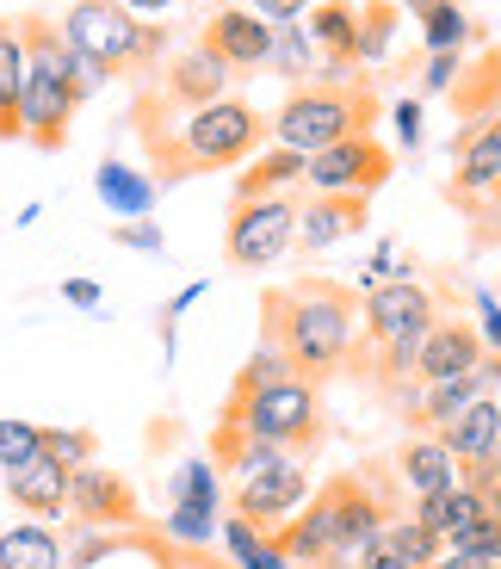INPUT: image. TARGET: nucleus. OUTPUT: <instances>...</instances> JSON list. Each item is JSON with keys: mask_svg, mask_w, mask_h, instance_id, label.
<instances>
[{"mask_svg": "<svg viewBox=\"0 0 501 569\" xmlns=\"http://www.w3.org/2000/svg\"><path fill=\"white\" fill-rule=\"evenodd\" d=\"M130 124H137V137H143L149 168H156L161 186H180V180H192V173L242 168L260 142L272 137L267 118H260L248 100H236V93H223V100H211V106H199V112L180 118L156 87H149L143 100H137V112H130Z\"/></svg>", "mask_w": 501, "mask_h": 569, "instance_id": "nucleus-1", "label": "nucleus"}, {"mask_svg": "<svg viewBox=\"0 0 501 569\" xmlns=\"http://www.w3.org/2000/svg\"><path fill=\"white\" fill-rule=\"evenodd\" d=\"M267 316V341L291 359L298 378L322 385L334 371L353 366L359 353V298L334 279H298L285 291H267L260 298Z\"/></svg>", "mask_w": 501, "mask_h": 569, "instance_id": "nucleus-2", "label": "nucleus"}, {"mask_svg": "<svg viewBox=\"0 0 501 569\" xmlns=\"http://www.w3.org/2000/svg\"><path fill=\"white\" fill-rule=\"evenodd\" d=\"M19 38H26V100H19V130H26L31 149L57 156L69 142V124L81 112V93L69 81V38H62L57 19L26 13L13 19Z\"/></svg>", "mask_w": 501, "mask_h": 569, "instance_id": "nucleus-3", "label": "nucleus"}, {"mask_svg": "<svg viewBox=\"0 0 501 569\" xmlns=\"http://www.w3.org/2000/svg\"><path fill=\"white\" fill-rule=\"evenodd\" d=\"M57 26L69 50L100 62L106 74H156V62L168 57V26L137 19L124 0H74Z\"/></svg>", "mask_w": 501, "mask_h": 569, "instance_id": "nucleus-4", "label": "nucleus"}, {"mask_svg": "<svg viewBox=\"0 0 501 569\" xmlns=\"http://www.w3.org/2000/svg\"><path fill=\"white\" fill-rule=\"evenodd\" d=\"M365 124H378V87L353 81V87H291L279 112L267 118L272 142H285L298 156H315L341 137H365Z\"/></svg>", "mask_w": 501, "mask_h": 569, "instance_id": "nucleus-5", "label": "nucleus"}, {"mask_svg": "<svg viewBox=\"0 0 501 569\" xmlns=\"http://www.w3.org/2000/svg\"><path fill=\"white\" fill-rule=\"evenodd\" d=\"M223 421L279 446L285 458H303L322 446V397H315L310 378H272V385H254V390H230Z\"/></svg>", "mask_w": 501, "mask_h": 569, "instance_id": "nucleus-6", "label": "nucleus"}, {"mask_svg": "<svg viewBox=\"0 0 501 569\" xmlns=\"http://www.w3.org/2000/svg\"><path fill=\"white\" fill-rule=\"evenodd\" d=\"M298 248V199L267 192V199H236L223 229V260L242 272H267Z\"/></svg>", "mask_w": 501, "mask_h": 569, "instance_id": "nucleus-7", "label": "nucleus"}, {"mask_svg": "<svg viewBox=\"0 0 501 569\" xmlns=\"http://www.w3.org/2000/svg\"><path fill=\"white\" fill-rule=\"evenodd\" d=\"M433 322H440V303L421 279H384L359 298V347L428 341Z\"/></svg>", "mask_w": 501, "mask_h": 569, "instance_id": "nucleus-8", "label": "nucleus"}, {"mask_svg": "<svg viewBox=\"0 0 501 569\" xmlns=\"http://www.w3.org/2000/svg\"><path fill=\"white\" fill-rule=\"evenodd\" d=\"M390 173H397V156H390L372 130L365 137H341L303 161V186L310 192H359V199H378L390 186Z\"/></svg>", "mask_w": 501, "mask_h": 569, "instance_id": "nucleus-9", "label": "nucleus"}, {"mask_svg": "<svg viewBox=\"0 0 501 569\" xmlns=\"http://www.w3.org/2000/svg\"><path fill=\"white\" fill-rule=\"evenodd\" d=\"M303 501H310V470H303V458H279V465H267V470H254V477L236 483L230 513H242L260 532H272V527H285Z\"/></svg>", "mask_w": 501, "mask_h": 569, "instance_id": "nucleus-10", "label": "nucleus"}, {"mask_svg": "<svg viewBox=\"0 0 501 569\" xmlns=\"http://www.w3.org/2000/svg\"><path fill=\"white\" fill-rule=\"evenodd\" d=\"M69 513H74V527H100V532H124L143 520L130 477H118L106 465H81L69 477Z\"/></svg>", "mask_w": 501, "mask_h": 569, "instance_id": "nucleus-11", "label": "nucleus"}, {"mask_svg": "<svg viewBox=\"0 0 501 569\" xmlns=\"http://www.w3.org/2000/svg\"><path fill=\"white\" fill-rule=\"evenodd\" d=\"M199 50H211L230 74H254V69L272 62V26L230 0V7H217V13L199 26Z\"/></svg>", "mask_w": 501, "mask_h": 569, "instance_id": "nucleus-12", "label": "nucleus"}, {"mask_svg": "<svg viewBox=\"0 0 501 569\" xmlns=\"http://www.w3.org/2000/svg\"><path fill=\"white\" fill-rule=\"evenodd\" d=\"M230 81H236V74L223 69V62H217L211 50H199V43H192V50H180V57H173L168 69H161L156 93L173 106V112H199V106L223 100V93H230Z\"/></svg>", "mask_w": 501, "mask_h": 569, "instance_id": "nucleus-13", "label": "nucleus"}, {"mask_svg": "<svg viewBox=\"0 0 501 569\" xmlns=\"http://www.w3.org/2000/svg\"><path fill=\"white\" fill-rule=\"evenodd\" d=\"M483 335H477L471 322H459V316H440V322L428 328V341H421V359H415V385H445V378H464V371H477V359H483Z\"/></svg>", "mask_w": 501, "mask_h": 569, "instance_id": "nucleus-14", "label": "nucleus"}, {"mask_svg": "<svg viewBox=\"0 0 501 569\" xmlns=\"http://www.w3.org/2000/svg\"><path fill=\"white\" fill-rule=\"evenodd\" d=\"M372 223V199L359 192H310V204H298V248H334L347 236Z\"/></svg>", "mask_w": 501, "mask_h": 569, "instance_id": "nucleus-15", "label": "nucleus"}, {"mask_svg": "<svg viewBox=\"0 0 501 569\" xmlns=\"http://www.w3.org/2000/svg\"><path fill=\"white\" fill-rule=\"evenodd\" d=\"M397 483H402V496H409V501L445 496V489L464 483V465L445 452L440 433H415V440H402V452H397Z\"/></svg>", "mask_w": 501, "mask_h": 569, "instance_id": "nucleus-16", "label": "nucleus"}, {"mask_svg": "<svg viewBox=\"0 0 501 569\" xmlns=\"http://www.w3.org/2000/svg\"><path fill=\"white\" fill-rule=\"evenodd\" d=\"M69 477L74 470L69 465H57V458H31V465H19V470H7V496H13V508L19 513H31V520H62L69 513Z\"/></svg>", "mask_w": 501, "mask_h": 569, "instance_id": "nucleus-17", "label": "nucleus"}, {"mask_svg": "<svg viewBox=\"0 0 501 569\" xmlns=\"http://www.w3.org/2000/svg\"><path fill=\"white\" fill-rule=\"evenodd\" d=\"M452 156H459V168H452V199H483L489 186L501 180V130L495 124H464L459 137H452Z\"/></svg>", "mask_w": 501, "mask_h": 569, "instance_id": "nucleus-18", "label": "nucleus"}, {"mask_svg": "<svg viewBox=\"0 0 501 569\" xmlns=\"http://www.w3.org/2000/svg\"><path fill=\"white\" fill-rule=\"evenodd\" d=\"M445 100H452L459 124H489L501 112V50H483L471 69H459V81H452Z\"/></svg>", "mask_w": 501, "mask_h": 569, "instance_id": "nucleus-19", "label": "nucleus"}, {"mask_svg": "<svg viewBox=\"0 0 501 569\" xmlns=\"http://www.w3.org/2000/svg\"><path fill=\"white\" fill-rule=\"evenodd\" d=\"M440 440H445V452L459 458V465H483V458L495 452V440H501V402L477 397L464 415H452V421L440 427Z\"/></svg>", "mask_w": 501, "mask_h": 569, "instance_id": "nucleus-20", "label": "nucleus"}, {"mask_svg": "<svg viewBox=\"0 0 501 569\" xmlns=\"http://www.w3.org/2000/svg\"><path fill=\"white\" fill-rule=\"evenodd\" d=\"M303 161L298 149H285V142H272L267 156H248V168L236 173V199H267V192H291V186H303Z\"/></svg>", "mask_w": 501, "mask_h": 569, "instance_id": "nucleus-21", "label": "nucleus"}, {"mask_svg": "<svg viewBox=\"0 0 501 569\" xmlns=\"http://www.w3.org/2000/svg\"><path fill=\"white\" fill-rule=\"evenodd\" d=\"M19 100H26V38L7 19L0 26V142H26L19 130Z\"/></svg>", "mask_w": 501, "mask_h": 569, "instance_id": "nucleus-22", "label": "nucleus"}, {"mask_svg": "<svg viewBox=\"0 0 501 569\" xmlns=\"http://www.w3.org/2000/svg\"><path fill=\"white\" fill-rule=\"evenodd\" d=\"M93 192H100V204L112 217H149V204H156V180H149L143 168H124V161H100V173H93Z\"/></svg>", "mask_w": 501, "mask_h": 569, "instance_id": "nucleus-23", "label": "nucleus"}, {"mask_svg": "<svg viewBox=\"0 0 501 569\" xmlns=\"http://www.w3.org/2000/svg\"><path fill=\"white\" fill-rule=\"evenodd\" d=\"M0 569H62V539L43 520L0 527Z\"/></svg>", "mask_w": 501, "mask_h": 569, "instance_id": "nucleus-24", "label": "nucleus"}, {"mask_svg": "<svg viewBox=\"0 0 501 569\" xmlns=\"http://www.w3.org/2000/svg\"><path fill=\"white\" fill-rule=\"evenodd\" d=\"M397 26H402V7L397 0H365L359 7V69H384L390 62V43H397Z\"/></svg>", "mask_w": 501, "mask_h": 569, "instance_id": "nucleus-25", "label": "nucleus"}, {"mask_svg": "<svg viewBox=\"0 0 501 569\" xmlns=\"http://www.w3.org/2000/svg\"><path fill=\"white\" fill-rule=\"evenodd\" d=\"M272 74H285L291 87H315V69H322V57H315L310 31L291 19V26H272Z\"/></svg>", "mask_w": 501, "mask_h": 569, "instance_id": "nucleus-26", "label": "nucleus"}, {"mask_svg": "<svg viewBox=\"0 0 501 569\" xmlns=\"http://www.w3.org/2000/svg\"><path fill=\"white\" fill-rule=\"evenodd\" d=\"M217 539H223V551L236 557V569H291L285 557H279V545H272V532H260L254 520H242V513H230V520L217 527Z\"/></svg>", "mask_w": 501, "mask_h": 569, "instance_id": "nucleus-27", "label": "nucleus"}, {"mask_svg": "<svg viewBox=\"0 0 501 569\" xmlns=\"http://www.w3.org/2000/svg\"><path fill=\"white\" fill-rule=\"evenodd\" d=\"M471 38H477V26L459 0H445V7H433V13L421 19V57H433V50H464Z\"/></svg>", "mask_w": 501, "mask_h": 569, "instance_id": "nucleus-28", "label": "nucleus"}, {"mask_svg": "<svg viewBox=\"0 0 501 569\" xmlns=\"http://www.w3.org/2000/svg\"><path fill=\"white\" fill-rule=\"evenodd\" d=\"M384 539L397 545V557H402L409 569H433V563H440V551H445L440 532H428L421 520H409V513H397V520H390Z\"/></svg>", "mask_w": 501, "mask_h": 569, "instance_id": "nucleus-29", "label": "nucleus"}, {"mask_svg": "<svg viewBox=\"0 0 501 569\" xmlns=\"http://www.w3.org/2000/svg\"><path fill=\"white\" fill-rule=\"evenodd\" d=\"M173 501H180V508H211V513H223V483H217V465H211V458H192V465L173 470Z\"/></svg>", "mask_w": 501, "mask_h": 569, "instance_id": "nucleus-30", "label": "nucleus"}, {"mask_svg": "<svg viewBox=\"0 0 501 569\" xmlns=\"http://www.w3.org/2000/svg\"><path fill=\"white\" fill-rule=\"evenodd\" d=\"M217 527H223V513H211V508H180V501H173L168 520H161V539H168V545H187V551H204V545L217 539Z\"/></svg>", "mask_w": 501, "mask_h": 569, "instance_id": "nucleus-31", "label": "nucleus"}, {"mask_svg": "<svg viewBox=\"0 0 501 569\" xmlns=\"http://www.w3.org/2000/svg\"><path fill=\"white\" fill-rule=\"evenodd\" d=\"M93 452H100V440H93L87 427H43V458L81 470V465H93Z\"/></svg>", "mask_w": 501, "mask_h": 569, "instance_id": "nucleus-32", "label": "nucleus"}, {"mask_svg": "<svg viewBox=\"0 0 501 569\" xmlns=\"http://www.w3.org/2000/svg\"><path fill=\"white\" fill-rule=\"evenodd\" d=\"M43 452V427L31 421H13V415H0V470H19Z\"/></svg>", "mask_w": 501, "mask_h": 569, "instance_id": "nucleus-33", "label": "nucleus"}, {"mask_svg": "<svg viewBox=\"0 0 501 569\" xmlns=\"http://www.w3.org/2000/svg\"><path fill=\"white\" fill-rule=\"evenodd\" d=\"M421 87H428V100H445L452 93V81H459V69H464V50H433V57H421Z\"/></svg>", "mask_w": 501, "mask_h": 569, "instance_id": "nucleus-34", "label": "nucleus"}, {"mask_svg": "<svg viewBox=\"0 0 501 569\" xmlns=\"http://www.w3.org/2000/svg\"><path fill=\"white\" fill-rule=\"evenodd\" d=\"M452 551H471L477 563H489V569H501V520H483V527H471V532H459L452 539Z\"/></svg>", "mask_w": 501, "mask_h": 569, "instance_id": "nucleus-35", "label": "nucleus"}, {"mask_svg": "<svg viewBox=\"0 0 501 569\" xmlns=\"http://www.w3.org/2000/svg\"><path fill=\"white\" fill-rule=\"evenodd\" d=\"M112 242L118 248H137V254H161L168 236H161L156 223H143V217H130V223H112Z\"/></svg>", "mask_w": 501, "mask_h": 569, "instance_id": "nucleus-36", "label": "nucleus"}, {"mask_svg": "<svg viewBox=\"0 0 501 569\" xmlns=\"http://www.w3.org/2000/svg\"><path fill=\"white\" fill-rule=\"evenodd\" d=\"M236 7H248V13H260L267 26H291V19H303L315 7V0H236Z\"/></svg>", "mask_w": 501, "mask_h": 569, "instance_id": "nucleus-37", "label": "nucleus"}, {"mask_svg": "<svg viewBox=\"0 0 501 569\" xmlns=\"http://www.w3.org/2000/svg\"><path fill=\"white\" fill-rule=\"evenodd\" d=\"M477 335H483L489 353H501V298L495 291H477Z\"/></svg>", "mask_w": 501, "mask_h": 569, "instance_id": "nucleus-38", "label": "nucleus"}, {"mask_svg": "<svg viewBox=\"0 0 501 569\" xmlns=\"http://www.w3.org/2000/svg\"><path fill=\"white\" fill-rule=\"evenodd\" d=\"M397 137H402V149H415V142H421V100H415V93L397 100Z\"/></svg>", "mask_w": 501, "mask_h": 569, "instance_id": "nucleus-39", "label": "nucleus"}, {"mask_svg": "<svg viewBox=\"0 0 501 569\" xmlns=\"http://www.w3.org/2000/svg\"><path fill=\"white\" fill-rule=\"evenodd\" d=\"M62 298H69L74 310H93V303H100V284H93V279H69V284H62Z\"/></svg>", "mask_w": 501, "mask_h": 569, "instance_id": "nucleus-40", "label": "nucleus"}, {"mask_svg": "<svg viewBox=\"0 0 501 569\" xmlns=\"http://www.w3.org/2000/svg\"><path fill=\"white\" fill-rule=\"evenodd\" d=\"M397 7H402V13H409V19H415V26H421V19H428L433 7H445V0H397Z\"/></svg>", "mask_w": 501, "mask_h": 569, "instance_id": "nucleus-41", "label": "nucleus"}, {"mask_svg": "<svg viewBox=\"0 0 501 569\" xmlns=\"http://www.w3.org/2000/svg\"><path fill=\"white\" fill-rule=\"evenodd\" d=\"M124 7L143 19V13H168V7H180V0H124Z\"/></svg>", "mask_w": 501, "mask_h": 569, "instance_id": "nucleus-42", "label": "nucleus"}, {"mask_svg": "<svg viewBox=\"0 0 501 569\" xmlns=\"http://www.w3.org/2000/svg\"><path fill=\"white\" fill-rule=\"evenodd\" d=\"M489 520H501V483L489 489Z\"/></svg>", "mask_w": 501, "mask_h": 569, "instance_id": "nucleus-43", "label": "nucleus"}, {"mask_svg": "<svg viewBox=\"0 0 501 569\" xmlns=\"http://www.w3.org/2000/svg\"><path fill=\"white\" fill-rule=\"evenodd\" d=\"M483 199H489V211H495V217H501V180H495V186H489Z\"/></svg>", "mask_w": 501, "mask_h": 569, "instance_id": "nucleus-44", "label": "nucleus"}]
</instances>
